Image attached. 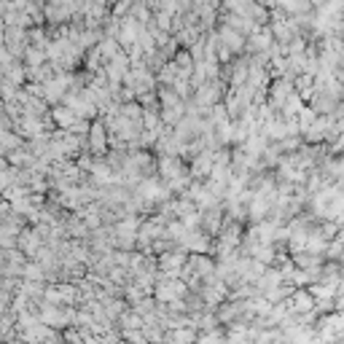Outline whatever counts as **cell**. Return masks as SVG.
<instances>
[{
	"label": "cell",
	"mask_w": 344,
	"mask_h": 344,
	"mask_svg": "<svg viewBox=\"0 0 344 344\" xmlns=\"http://www.w3.org/2000/svg\"><path fill=\"white\" fill-rule=\"evenodd\" d=\"M105 132H108V129H105ZM105 132H102V127H100V124H94V127L89 129V140L94 143L97 154H102V151L108 148V140H105Z\"/></svg>",
	"instance_id": "6da1fadb"
},
{
	"label": "cell",
	"mask_w": 344,
	"mask_h": 344,
	"mask_svg": "<svg viewBox=\"0 0 344 344\" xmlns=\"http://www.w3.org/2000/svg\"><path fill=\"white\" fill-rule=\"evenodd\" d=\"M304 84H309V73H307V76H304ZM301 91H304V97L309 94V89H307V86H304V89H299V94H301Z\"/></svg>",
	"instance_id": "7a4b0ae2"
}]
</instances>
